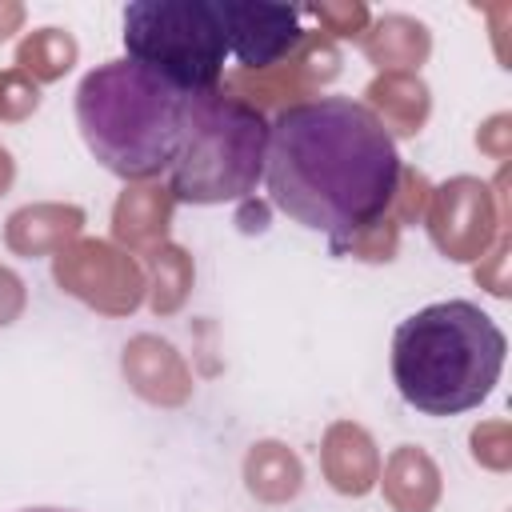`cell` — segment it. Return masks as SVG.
I'll list each match as a JSON object with an SVG mask.
<instances>
[{
    "label": "cell",
    "instance_id": "1",
    "mask_svg": "<svg viewBox=\"0 0 512 512\" xmlns=\"http://www.w3.org/2000/svg\"><path fill=\"white\" fill-rule=\"evenodd\" d=\"M400 156L368 104L348 96L296 100L268 124L264 180L272 204L332 248L372 228L400 192Z\"/></svg>",
    "mask_w": 512,
    "mask_h": 512
},
{
    "label": "cell",
    "instance_id": "2",
    "mask_svg": "<svg viewBox=\"0 0 512 512\" xmlns=\"http://www.w3.org/2000/svg\"><path fill=\"white\" fill-rule=\"evenodd\" d=\"M508 340L500 324L472 300H440L392 332V384L400 400L424 416H456L480 408L504 372Z\"/></svg>",
    "mask_w": 512,
    "mask_h": 512
},
{
    "label": "cell",
    "instance_id": "3",
    "mask_svg": "<svg viewBox=\"0 0 512 512\" xmlns=\"http://www.w3.org/2000/svg\"><path fill=\"white\" fill-rule=\"evenodd\" d=\"M76 124L88 152L120 180L172 168L184 128V92L124 60L96 64L76 88Z\"/></svg>",
    "mask_w": 512,
    "mask_h": 512
},
{
    "label": "cell",
    "instance_id": "4",
    "mask_svg": "<svg viewBox=\"0 0 512 512\" xmlns=\"http://www.w3.org/2000/svg\"><path fill=\"white\" fill-rule=\"evenodd\" d=\"M268 120L264 112L224 88L184 96L180 148L168 168V192L184 204L244 200L264 176Z\"/></svg>",
    "mask_w": 512,
    "mask_h": 512
},
{
    "label": "cell",
    "instance_id": "5",
    "mask_svg": "<svg viewBox=\"0 0 512 512\" xmlns=\"http://www.w3.org/2000/svg\"><path fill=\"white\" fill-rule=\"evenodd\" d=\"M128 60L172 84L176 92L220 88L224 76V24L216 0H136L124 8Z\"/></svg>",
    "mask_w": 512,
    "mask_h": 512
},
{
    "label": "cell",
    "instance_id": "6",
    "mask_svg": "<svg viewBox=\"0 0 512 512\" xmlns=\"http://www.w3.org/2000/svg\"><path fill=\"white\" fill-rule=\"evenodd\" d=\"M228 52L244 64V72H264L284 64L304 44L300 8L272 0H216Z\"/></svg>",
    "mask_w": 512,
    "mask_h": 512
},
{
    "label": "cell",
    "instance_id": "7",
    "mask_svg": "<svg viewBox=\"0 0 512 512\" xmlns=\"http://www.w3.org/2000/svg\"><path fill=\"white\" fill-rule=\"evenodd\" d=\"M364 52L372 64H380L384 72H408V68H420L428 60V48H432V36L428 28L416 20V16H404V12H384L376 16L368 28H364Z\"/></svg>",
    "mask_w": 512,
    "mask_h": 512
},
{
    "label": "cell",
    "instance_id": "8",
    "mask_svg": "<svg viewBox=\"0 0 512 512\" xmlns=\"http://www.w3.org/2000/svg\"><path fill=\"white\" fill-rule=\"evenodd\" d=\"M368 96H372V104L388 116V124L396 128V132H416L420 128V120H424V112H428V88L416 80V76H408V72H384L372 88H368ZM380 116V120H384ZM384 124V128H388Z\"/></svg>",
    "mask_w": 512,
    "mask_h": 512
},
{
    "label": "cell",
    "instance_id": "9",
    "mask_svg": "<svg viewBox=\"0 0 512 512\" xmlns=\"http://www.w3.org/2000/svg\"><path fill=\"white\" fill-rule=\"evenodd\" d=\"M20 72H32L40 80H56L76 64V40L64 28H36L16 48Z\"/></svg>",
    "mask_w": 512,
    "mask_h": 512
},
{
    "label": "cell",
    "instance_id": "10",
    "mask_svg": "<svg viewBox=\"0 0 512 512\" xmlns=\"http://www.w3.org/2000/svg\"><path fill=\"white\" fill-rule=\"evenodd\" d=\"M248 484L252 492L268 496V500H284L300 488V464L288 448L280 444H260L252 456H248Z\"/></svg>",
    "mask_w": 512,
    "mask_h": 512
},
{
    "label": "cell",
    "instance_id": "11",
    "mask_svg": "<svg viewBox=\"0 0 512 512\" xmlns=\"http://www.w3.org/2000/svg\"><path fill=\"white\" fill-rule=\"evenodd\" d=\"M328 472H332V484L340 492H364L372 484V452H368V440L360 436L356 440V452H340L328 440Z\"/></svg>",
    "mask_w": 512,
    "mask_h": 512
},
{
    "label": "cell",
    "instance_id": "12",
    "mask_svg": "<svg viewBox=\"0 0 512 512\" xmlns=\"http://www.w3.org/2000/svg\"><path fill=\"white\" fill-rule=\"evenodd\" d=\"M316 20H320V32H332V36H364V28L372 24V12L364 4H312L308 8Z\"/></svg>",
    "mask_w": 512,
    "mask_h": 512
},
{
    "label": "cell",
    "instance_id": "13",
    "mask_svg": "<svg viewBox=\"0 0 512 512\" xmlns=\"http://www.w3.org/2000/svg\"><path fill=\"white\" fill-rule=\"evenodd\" d=\"M36 104H40V92H36V84H32L20 68L0 72V116L20 120V116H28Z\"/></svg>",
    "mask_w": 512,
    "mask_h": 512
},
{
    "label": "cell",
    "instance_id": "14",
    "mask_svg": "<svg viewBox=\"0 0 512 512\" xmlns=\"http://www.w3.org/2000/svg\"><path fill=\"white\" fill-rule=\"evenodd\" d=\"M20 304H24L20 280H16L8 268H0V324H12L16 312H20Z\"/></svg>",
    "mask_w": 512,
    "mask_h": 512
},
{
    "label": "cell",
    "instance_id": "15",
    "mask_svg": "<svg viewBox=\"0 0 512 512\" xmlns=\"http://www.w3.org/2000/svg\"><path fill=\"white\" fill-rule=\"evenodd\" d=\"M20 24H24V4L0 0V40H4V36H12Z\"/></svg>",
    "mask_w": 512,
    "mask_h": 512
},
{
    "label": "cell",
    "instance_id": "16",
    "mask_svg": "<svg viewBox=\"0 0 512 512\" xmlns=\"http://www.w3.org/2000/svg\"><path fill=\"white\" fill-rule=\"evenodd\" d=\"M20 512H68V508H20Z\"/></svg>",
    "mask_w": 512,
    "mask_h": 512
}]
</instances>
